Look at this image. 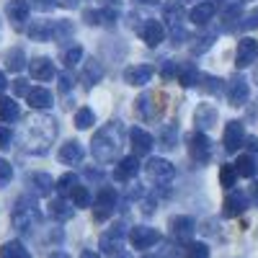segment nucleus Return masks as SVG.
Wrapping results in <instances>:
<instances>
[{
    "instance_id": "1",
    "label": "nucleus",
    "mask_w": 258,
    "mask_h": 258,
    "mask_svg": "<svg viewBox=\"0 0 258 258\" xmlns=\"http://www.w3.org/2000/svg\"><path fill=\"white\" fill-rule=\"evenodd\" d=\"M121 135H124L121 121L103 124L98 132L93 135V142H91L93 158L98 163H114L119 158V150H121Z\"/></svg>"
},
{
    "instance_id": "2",
    "label": "nucleus",
    "mask_w": 258,
    "mask_h": 258,
    "mask_svg": "<svg viewBox=\"0 0 258 258\" xmlns=\"http://www.w3.org/2000/svg\"><path fill=\"white\" fill-rule=\"evenodd\" d=\"M36 225H39V209L29 199H21L16 204V209H13V227L21 235H29Z\"/></svg>"
},
{
    "instance_id": "3",
    "label": "nucleus",
    "mask_w": 258,
    "mask_h": 258,
    "mask_svg": "<svg viewBox=\"0 0 258 258\" xmlns=\"http://www.w3.org/2000/svg\"><path fill=\"white\" fill-rule=\"evenodd\" d=\"M145 170H147V178L153 181V183H170L173 181V176H176V168L170 165L168 160H163V158H153L147 165H145Z\"/></svg>"
},
{
    "instance_id": "4",
    "label": "nucleus",
    "mask_w": 258,
    "mask_h": 258,
    "mask_svg": "<svg viewBox=\"0 0 258 258\" xmlns=\"http://www.w3.org/2000/svg\"><path fill=\"white\" fill-rule=\"evenodd\" d=\"M116 207V188L111 186H103L96 197V220H106Z\"/></svg>"
},
{
    "instance_id": "5",
    "label": "nucleus",
    "mask_w": 258,
    "mask_h": 258,
    "mask_svg": "<svg viewBox=\"0 0 258 258\" xmlns=\"http://www.w3.org/2000/svg\"><path fill=\"white\" fill-rule=\"evenodd\" d=\"M188 153H191V158L197 160V163H207V160L212 158V142H209V137L202 135V132L191 135V140H188Z\"/></svg>"
},
{
    "instance_id": "6",
    "label": "nucleus",
    "mask_w": 258,
    "mask_h": 258,
    "mask_svg": "<svg viewBox=\"0 0 258 258\" xmlns=\"http://www.w3.org/2000/svg\"><path fill=\"white\" fill-rule=\"evenodd\" d=\"M140 36H142V41L147 47H158L160 41L165 39V26L160 24V21L150 18V21H145V24L140 26Z\"/></svg>"
},
{
    "instance_id": "7",
    "label": "nucleus",
    "mask_w": 258,
    "mask_h": 258,
    "mask_svg": "<svg viewBox=\"0 0 258 258\" xmlns=\"http://www.w3.org/2000/svg\"><path fill=\"white\" fill-rule=\"evenodd\" d=\"M158 240H160V232L153 227H132V232H129V243L135 248H153Z\"/></svg>"
},
{
    "instance_id": "8",
    "label": "nucleus",
    "mask_w": 258,
    "mask_h": 258,
    "mask_svg": "<svg viewBox=\"0 0 258 258\" xmlns=\"http://www.w3.org/2000/svg\"><path fill=\"white\" fill-rule=\"evenodd\" d=\"M124 235H126V230H124V225H114L111 230H106L103 235H101V250H106V253H116L119 248H121V243H124Z\"/></svg>"
},
{
    "instance_id": "9",
    "label": "nucleus",
    "mask_w": 258,
    "mask_h": 258,
    "mask_svg": "<svg viewBox=\"0 0 258 258\" xmlns=\"http://www.w3.org/2000/svg\"><path fill=\"white\" fill-rule=\"evenodd\" d=\"M137 173H140V158H137V155L121 158L119 165L114 168V178H116V181H132Z\"/></svg>"
},
{
    "instance_id": "10",
    "label": "nucleus",
    "mask_w": 258,
    "mask_h": 258,
    "mask_svg": "<svg viewBox=\"0 0 258 258\" xmlns=\"http://www.w3.org/2000/svg\"><path fill=\"white\" fill-rule=\"evenodd\" d=\"M31 75L36 78V80H41V83H47V80H52L54 75H57V70H54V62L49 59V57H36V59H31Z\"/></svg>"
},
{
    "instance_id": "11",
    "label": "nucleus",
    "mask_w": 258,
    "mask_h": 258,
    "mask_svg": "<svg viewBox=\"0 0 258 258\" xmlns=\"http://www.w3.org/2000/svg\"><path fill=\"white\" fill-rule=\"evenodd\" d=\"M129 140H132V147H135V155L137 158L147 155L150 150H153V135L145 132V129H140V126H135L132 132H129Z\"/></svg>"
},
{
    "instance_id": "12",
    "label": "nucleus",
    "mask_w": 258,
    "mask_h": 258,
    "mask_svg": "<svg viewBox=\"0 0 258 258\" xmlns=\"http://www.w3.org/2000/svg\"><path fill=\"white\" fill-rule=\"evenodd\" d=\"M170 235H173L178 243H188L191 235H194V220L191 217H173L170 220Z\"/></svg>"
},
{
    "instance_id": "13",
    "label": "nucleus",
    "mask_w": 258,
    "mask_h": 258,
    "mask_svg": "<svg viewBox=\"0 0 258 258\" xmlns=\"http://www.w3.org/2000/svg\"><path fill=\"white\" fill-rule=\"evenodd\" d=\"M6 13H8V18H11V24H13L16 29H21V26L29 21V3H26V0H11L8 8H6Z\"/></svg>"
},
{
    "instance_id": "14",
    "label": "nucleus",
    "mask_w": 258,
    "mask_h": 258,
    "mask_svg": "<svg viewBox=\"0 0 258 258\" xmlns=\"http://www.w3.org/2000/svg\"><path fill=\"white\" fill-rule=\"evenodd\" d=\"M153 75H155V70L150 68V64H137V68H129L124 73V80L129 85H147L150 80H153Z\"/></svg>"
},
{
    "instance_id": "15",
    "label": "nucleus",
    "mask_w": 258,
    "mask_h": 258,
    "mask_svg": "<svg viewBox=\"0 0 258 258\" xmlns=\"http://www.w3.org/2000/svg\"><path fill=\"white\" fill-rule=\"evenodd\" d=\"M183 16V6L181 0H170V3H165V21L170 24V29H173V36L181 39L183 36V29H178V21Z\"/></svg>"
},
{
    "instance_id": "16",
    "label": "nucleus",
    "mask_w": 258,
    "mask_h": 258,
    "mask_svg": "<svg viewBox=\"0 0 258 258\" xmlns=\"http://www.w3.org/2000/svg\"><path fill=\"white\" fill-rule=\"evenodd\" d=\"M83 147H80V142H64L62 147H59V153H57V158L64 163V165H78L80 160H83Z\"/></svg>"
},
{
    "instance_id": "17",
    "label": "nucleus",
    "mask_w": 258,
    "mask_h": 258,
    "mask_svg": "<svg viewBox=\"0 0 258 258\" xmlns=\"http://www.w3.org/2000/svg\"><path fill=\"white\" fill-rule=\"evenodd\" d=\"M258 57V41L255 39H243L238 44V68H248Z\"/></svg>"
},
{
    "instance_id": "18",
    "label": "nucleus",
    "mask_w": 258,
    "mask_h": 258,
    "mask_svg": "<svg viewBox=\"0 0 258 258\" xmlns=\"http://www.w3.org/2000/svg\"><path fill=\"white\" fill-rule=\"evenodd\" d=\"M245 207H248V199L243 197L240 191H232L230 197L225 199V209H222V214H225V217H238V214L245 212Z\"/></svg>"
},
{
    "instance_id": "19",
    "label": "nucleus",
    "mask_w": 258,
    "mask_h": 258,
    "mask_svg": "<svg viewBox=\"0 0 258 258\" xmlns=\"http://www.w3.org/2000/svg\"><path fill=\"white\" fill-rule=\"evenodd\" d=\"M243 145V124L240 121H230L227 129H225V147L227 153H235Z\"/></svg>"
},
{
    "instance_id": "20",
    "label": "nucleus",
    "mask_w": 258,
    "mask_h": 258,
    "mask_svg": "<svg viewBox=\"0 0 258 258\" xmlns=\"http://www.w3.org/2000/svg\"><path fill=\"white\" fill-rule=\"evenodd\" d=\"M26 98H29L31 109H49L52 106V93L47 88H31Z\"/></svg>"
},
{
    "instance_id": "21",
    "label": "nucleus",
    "mask_w": 258,
    "mask_h": 258,
    "mask_svg": "<svg viewBox=\"0 0 258 258\" xmlns=\"http://www.w3.org/2000/svg\"><path fill=\"white\" fill-rule=\"evenodd\" d=\"M214 11H217V8H214V3H199V6H194V8H191L188 18H191L197 26H204L207 21L214 16Z\"/></svg>"
},
{
    "instance_id": "22",
    "label": "nucleus",
    "mask_w": 258,
    "mask_h": 258,
    "mask_svg": "<svg viewBox=\"0 0 258 258\" xmlns=\"http://www.w3.org/2000/svg\"><path fill=\"white\" fill-rule=\"evenodd\" d=\"M73 214H75V209H73L68 202H62V199H57V202H52V204H49V217H52V220H57V222L70 220Z\"/></svg>"
},
{
    "instance_id": "23",
    "label": "nucleus",
    "mask_w": 258,
    "mask_h": 258,
    "mask_svg": "<svg viewBox=\"0 0 258 258\" xmlns=\"http://www.w3.org/2000/svg\"><path fill=\"white\" fill-rule=\"evenodd\" d=\"M31 183H34V191L39 197H49L52 188H54V181L47 173H31Z\"/></svg>"
},
{
    "instance_id": "24",
    "label": "nucleus",
    "mask_w": 258,
    "mask_h": 258,
    "mask_svg": "<svg viewBox=\"0 0 258 258\" xmlns=\"http://www.w3.org/2000/svg\"><path fill=\"white\" fill-rule=\"evenodd\" d=\"M101 75H103V70H101L98 59H88V62H85V68H83V83L88 85V88L101 80Z\"/></svg>"
},
{
    "instance_id": "25",
    "label": "nucleus",
    "mask_w": 258,
    "mask_h": 258,
    "mask_svg": "<svg viewBox=\"0 0 258 258\" xmlns=\"http://www.w3.org/2000/svg\"><path fill=\"white\" fill-rule=\"evenodd\" d=\"M199 80V70H197V64H191V62H183L181 68H178V83L183 85V88H191L194 83Z\"/></svg>"
},
{
    "instance_id": "26",
    "label": "nucleus",
    "mask_w": 258,
    "mask_h": 258,
    "mask_svg": "<svg viewBox=\"0 0 258 258\" xmlns=\"http://www.w3.org/2000/svg\"><path fill=\"white\" fill-rule=\"evenodd\" d=\"M29 36L36 39V41H49V39L54 36V26L47 24V21H39V24L29 26Z\"/></svg>"
},
{
    "instance_id": "27",
    "label": "nucleus",
    "mask_w": 258,
    "mask_h": 258,
    "mask_svg": "<svg viewBox=\"0 0 258 258\" xmlns=\"http://www.w3.org/2000/svg\"><path fill=\"white\" fill-rule=\"evenodd\" d=\"M245 96H248L245 80H232V83H230V103H232V106H240V103L245 101Z\"/></svg>"
},
{
    "instance_id": "28",
    "label": "nucleus",
    "mask_w": 258,
    "mask_h": 258,
    "mask_svg": "<svg viewBox=\"0 0 258 258\" xmlns=\"http://www.w3.org/2000/svg\"><path fill=\"white\" fill-rule=\"evenodd\" d=\"M0 258H31L29 255V250L21 245V243H6L3 248H0Z\"/></svg>"
},
{
    "instance_id": "29",
    "label": "nucleus",
    "mask_w": 258,
    "mask_h": 258,
    "mask_svg": "<svg viewBox=\"0 0 258 258\" xmlns=\"http://www.w3.org/2000/svg\"><path fill=\"white\" fill-rule=\"evenodd\" d=\"M18 116V103L13 98H0V121H13Z\"/></svg>"
},
{
    "instance_id": "30",
    "label": "nucleus",
    "mask_w": 258,
    "mask_h": 258,
    "mask_svg": "<svg viewBox=\"0 0 258 258\" xmlns=\"http://www.w3.org/2000/svg\"><path fill=\"white\" fill-rule=\"evenodd\" d=\"M235 170H238V176L250 178V176H255V160L250 155H240L238 163H235Z\"/></svg>"
},
{
    "instance_id": "31",
    "label": "nucleus",
    "mask_w": 258,
    "mask_h": 258,
    "mask_svg": "<svg viewBox=\"0 0 258 258\" xmlns=\"http://www.w3.org/2000/svg\"><path fill=\"white\" fill-rule=\"evenodd\" d=\"M6 62H8V68H11L13 73H18V70H24V68H26L24 52H21V49H11V52L6 54Z\"/></svg>"
},
{
    "instance_id": "32",
    "label": "nucleus",
    "mask_w": 258,
    "mask_h": 258,
    "mask_svg": "<svg viewBox=\"0 0 258 258\" xmlns=\"http://www.w3.org/2000/svg\"><path fill=\"white\" fill-rule=\"evenodd\" d=\"M73 204H75L78 209L91 207V194H88V188H85V186H75V188H73Z\"/></svg>"
},
{
    "instance_id": "33",
    "label": "nucleus",
    "mask_w": 258,
    "mask_h": 258,
    "mask_svg": "<svg viewBox=\"0 0 258 258\" xmlns=\"http://www.w3.org/2000/svg\"><path fill=\"white\" fill-rule=\"evenodd\" d=\"M54 186H57V191H59V194H73V188L78 186V176H75V173H64Z\"/></svg>"
},
{
    "instance_id": "34",
    "label": "nucleus",
    "mask_w": 258,
    "mask_h": 258,
    "mask_svg": "<svg viewBox=\"0 0 258 258\" xmlns=\"http://www.w3.org/2000/svg\"><path fill=\"white\" fill-rule=\"evenodd\" d=\"M235 178H238V170H235V165H222L220 170V181L225 188H232L235 186Z\"/></svg>"
},
{
    "instance_id": "35",
    "label": "nucleus",
    "mask_w": 258,
    "mask_h": 258,
    "mask_svg": "<svg viewBox=\"0 0 258 258\" xmlns=\"http://www.w3.org/2000/svg\"><path fill=\"white\" fill-rule=\"evenodd\" d=\"M160 145L165 147V150H170L176 145V126L173 124H165L163 126V132H160Z\"/></svg>"
},
{
    "instance_id": "36",
    "label": "nucleus",
    "mask_w": 258,
    "mask_h": 258,
    "mask_svg": "<svg viewBox=\"0 0 258 258\" xmlns=\"http://www.w3.org/2000/svg\"><path fill=\"white\" fill-rule=\"evenodd\" d=\"M93 121H96V116H93L91 109H80V111L75 114V126H78V129H88Z\"/></svg>"
},
{
    "instance_id": "37",
    "label": "nucleus",
    "mask_w": 258,
    "mask_h": 258,
    "mask_svg": "<svg viewBox=\"0 0 258 258\" xmlns=\"http://www.w3.org/2000/svg\"><path fill=\"white\" fill-rule=\"evenodd\" d=\"M186 258H209V248L204 243H188Z\"/></svg>"
},
{
    "instance_id": "38",
    "label": "nucleus",
    "mask_w": 258,
    "mask_h": 258,
    "mask_svg": "<svg viewBox=\"0 0 258 258\" xmlns=\"http://www.w3.org/2000/svg\"><path fill=\"white\" fill-rule=\"evenodd\" d=\"M80 59H83V47H70L64 52V64H68V68H75Z\"/></svg>"
},
{
    "instance_id": "39",
    "label": "nucleus",
    "mask_w": 258,
    "mask_h": 258,
    "mask_svg": "<svg viewBox=\"0 0 258 258\" xmlns=\"http://www.w3.org/2000/svg\"><path fill=\"white\" fill-rule=\"evenodd\" d=\"M73 34V24L70 21H57V26H54V39L62 41V39H68Z\"/></svg>"
},
{
    "instance_id": "40",
    "label": "nucleus",
    "mask_w": 258,
    "mask_h": 258,
    "mask_svg": "<svg viewBox=\"0 0 258 258\" xmlns=\"http://www.w3.org/2000/svg\"><path fill=\"white\" fill-rule=\"evenodd\" d=\"M197 121H199V126H212V121H214V109H207V106H202V109L197 111Z\"/></svg>"
},
{
    "instance_id": "41",
    "label": "nucleus",
    "mask_w": 258,
    "mask_h": 258,
    "mask_svg": "<svg viewBox=\"0 0 258 258\" xmlns=\"http://www.w3.org/2000/svg\"><path fill=\"white\" fill-rule=\"evenodd\" d=\"M11 178H13V168H11V163H8V160H0V188H3Z\"/></svg>"
},
{
    "instance_id": "42",
    "label": "nucleus",
    "mask_w": 258,
    "mask_h": 258,
    "mask_svg": "<svg viewBox=\"0 0 258 258\" xmlns=\"http://www.w3.org/2000/svg\"><path fill=\"white\" fill-rule=\"evenodd\" d=\"M11 142H13V132H11L8 126H0V150L11 147Z\"/></svg>"
},
{
    "instance_id": "43",
    "label": "nucleus",
    "mask_w": 258,
    "mask_h": 258,
    "mask_svg": "<svg viewBox=\"0 0 258 258\" xmlns=\"http://www.w3.org/2000/svg\"><path fill=\"white\" fill-rule=\"evenodd\" d=\"M150 101H153L150 96H142V98H137V111H140L142 116H150V114H153V109H150Z\"/></svg>"
},
{
    "instance_id": "44",
    "label": "nucleus",
    "mask_w": 258,
    "mask_h": 258,
    "mask_svg": "<svg viewBox=\"0 0 258 258\" xmlns=\"http://www.w3.org/2000/svg\"><path fill=\"white\" fill-rule=\"evenodd\" d=\"M57 83H59V91H70L75 80H73V75H70V73H62V75L57 78Z\"/></svg>"
},
{
    "instance_id": "45",
    "label": "nucleus",
    "mask_w": 258,
    "mask_h": 258,
    "mask_svg": "<svg viewBox=\"0 0 258 258\" xmlns=\"http://www.w3.org/2000/svg\"><path fill=\"white\" fill-rule=\"evenodd\" d=\"M13 88H16V96H29V85H26V80H16L13 83Z\"/></svg>"
},
{
    "instance_id": "46",
    "label": "nucleus",
    "mask_w": 258,
    "mask_h": 258,
    "mask_svg": "<svg viewBox=\"0 0 258 258\" xmlns=\"http://www.w3.org/2000/svg\"><path fill=\"white\" fill-rule=\"evenodd\" d=\"M34 3H36V8H41V11H49V8H54L57 0H34Z\"/></svg>"
},
{
    "instance_id": "47",
    "label": "nucleus",
    "mask_w": 258,
    "mask_h": 258,
    "mask_svg": "<svg viewBox=\"0 0 258 258\" xmlns=\"http://www.w3.org/2000/svg\"><path fill=\"white\" fill-rule=\"evenodd\" d=\"M163 75H165V78H170V75H173V64H170V62H168L165 68H163Z\"/></svg>"
},
{
    "instance_id": "48",
    "label": "nucleus",
    "mask_w": 258,
    "mask_h": 258,
    "mask_svg": "<svg viewBox=\"0 0 258 258\" xmlns=\"http://www.w3.org/2000/svg\"><path fill=\"white\" fill-rule=\"evenodd\" d=\"M6 85H8V83H6V73H3V70H0V93H3V91H6Z\"/></svg>"
},
{
    "instance_id": "49",
    "label": "nucleus",
    "mask_w": 258,
    "mask_h": 258,
    "mask_svg": "<svg viewBox=\"0 0 258 258\" xmlns=\"http://www.w3.org/2000/svg\"><path fill=\"white\" fill-rule=\"evenodd\" d=\"M80 258H98V253H93V250H85Z\"/></svg>"
},
{
    "instance_id": "50",
    "label": "nucleus",
    "mask_w": 258,
    "mask_h": 258,
    "mask_svg": "<svg viewBox=\"0 0 258 258\" xmlns=\"http://www.w3.org/2000/svg\"><path fill=\"white\" fill-rule=\"evenodd\" d=\"M49 258H70V255H68V253H62V250H57V253H52Z\"/></svg>"
},
{
    "instance_id": "51",
    "label": "nucleus",
    "mask_w": 258,
    "mask_h": 258,
    "mask_svg": "<svg viewBox=\"0 0 258 258\" xmlns=\"http://www.w3.org/2000/svg\"><path fill=\"white\" fill-rule=\"evenodd\" d=\"M248 145H250V150H253V153H258V142H255V140H248Z\"/></svg>"
},
{
    "instance_id": "52",
    "label": "nucleus",
    "mask_w": 258,
    "mask_h": 258,
    "mask_svg": "<svg viewBox=\"0 0 258 258\" xmlns=\"http://www.w3.org/2000/svg\"><path fill=\"white\" fill-rule=\"evenodd\" d=\"M142 3H147V6H153V3H158V0H142Z\"/></svg>"
},
{
    "instance_id": "53",
    "label": "nucleus",
    "mask_w": 258,
    "mask_h": 258,
    "mask_svg": "<svg viewBox=\"0 0 258 258\" xmlns=\"http://www.w3.org/2000/svg\"><path fill=\"white\" fill-rule=\"evenodd\" d=\"M114 258H129V255H126V253H119V255H114Z\"/></svg>"
},
{
    "instance_id": "54",
    "label": "nucleus",
    "mask_w": 258,
    "mask_h": 258,
    "mask_svg": "<svg viewBox=\"0 0 258 258\" xmlns=\"http://www.w3.org/2000/svg\"><path fill=\"white\" fill-rule=\"evenodd\" d=\"M145 258H155V255H145Z\"/></svg>"
}]
</instances>
